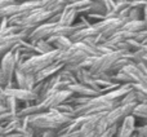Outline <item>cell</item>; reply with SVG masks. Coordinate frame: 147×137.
<instances>
[{"label": "cell", "instance_id": "6da1fadb", "mask_svg": "<svg viewBox=\"0 0 147 137\" xmlns=\"http://www.w3.org/2000/svg\"><path fill=\"white\" fill-rule=\"evenodd\" d=\"M66 5L67 0H47L45 5L25 12L22 14L14 16L12 18H8V22L9 25L18 26L21 31L27 33L30 35V33L35 27L48 22L54 16L59 14Z\"/></svg>", "mask_w": 147, "mask_h": 137}, {"label": "cell", "instance_id": "7a4b0ae2", "mask_svg": "<svg viewBox=\"0 0 147 137\" xmlns=\"http://www.w3.org/2000/svg\"><path fill=\"white\" fill-rule=\"evenodd\" d=\"M26 124L30 128H32L36 133H43L47 131H56L59 132L63 130L67 124L71 123V118L63 115L57 109H52L48 111H44L41 114L32 115V117L23 118Z\"/></svg>", "mask_w": 147, "mask_h": 137}, {"label": "cell", "instance_id": "3957f363", "mask_svg": "<svg viewBox=\"0 0 147 137\" xmlns=\"http://www.w3.org/2000/svg\"><path fill=\"white\" fill-rule=\"evenodd\" d=\"M89 57H99L97 45L89 44L86 41H79V43H72V45L66 51L59 52L57 62H61L65 66L78 65Z\"/></svg>", "mask_w": 147, "mask_h": 137}, {"label": "cell", "instance_id": "277c9868", "mask_svg": "<svg viewBox=\"0 0 147 137\" xmlns=\"http://www.w3.org/2000/svg\"><path fill=\"white\" fill-rule=\"evenodd\" d=\"M119 106V102L109 101L105 96L99 94L97 97H92L86 104L81 105L79 107H75V115L76 117H83V115H97V114H105L115 107Z\"/></svg>", "mask_w": 147, "mask_h": 137}, {"label": "cell", "instance_id": "5b68a950", "mask_svg": "<svg viewBox=\"0 0 147 137\" xmlns=\"http://www.w3.org/2000/svg\"><path fill=\"white\" fill-rule=\"evenodd\" d=\"M58 54H59V51H53L47 54H35V56L30 57L28 60H26L20 67L22 68L25 73L31 74V75H36V74L40 73L41 70L48 67L49 65L56 62Z\"/></svg>", "mask_w": 147, "mask_h": 137}, {"label": "cell", "instance_id": "8992f818", "mask_svg": "<svg viewBox=\"0 0 147 137\" xmlns=\"http://www.w3.org/2000/svg\"><path fill=\"white\" fill-rule=\"evenodd\" d=\"M1 92L4 96H10L16 98L20 104H23V106H28V105L38 104V94L34 91H28V89H20L17 87L14 88H1Z\"/></svg>", "mask_w": 147, "mask_h": 137}, {"label": "cell", "instance_id": "52a82bcc", "mask_svg": "<svg viewBox=\"0 0 147 137\" xmlns=\"http://www.w3.org/2000/svg\"><path fill=\"white\" fill-rule=\"evenodd\" d=\"M17 62L14 60L13 52L7 53L1 60H0V70L7 80V88H14V74L17 70Z\"/></svg>", "mask_w": 147, "mask_h": 137}, {"label": "cell", "instance_id": "ba28073f", "mask_svg": "<svg viewBox=\"0 0 147 137\" xmlns=\"http://www.w3.org/2000/svg\"><path fill=\"white\" fill-rule=\"evenodd\" d=\"M56 28H57V23L53 22H45L43 25H39L38 27H35L30 33L27 40L32 44L40 40H48V39L53 38L56 35Z\"/></svg>", "mask_w": 147, "mask_h": 137}, {"label": "cell", "instance_id": "9c48e42d", "mask_svg": "<svg viewBox=\"0 0 147 137\" xmlns=\"http://www.w3.org/2000/svg\"><path fill=\"white\" fill-rule=\"evenodd\" d=\"M78 18L79 14L74 8H71L69 5V1H67V5L63 8L59 14L54 16L51 21L48 22H53V23H59L61 26H74L76 22H78Z\"/></svg>", "mask_w": 147, "mask_h": 137}, {"label": "cell", "instance_id": "30bf717a", "mask_svg": "<svg viewBox=\"0 0 147 137\" xmlns=\"http://www.w3.org/2000/svg\"><path fill=\"white\" fill-rule=\"evenodd\" d=\"M14 84H16V87L20 89L34 91V87L36 85L35 75L25 73L22 68L18 66L17 70H16V74H14Z\"/></svg>", "mask_w": 147, "mask_h": 137}, {"label": "cell", "instance_id": "8fae6325", "mask_svg": "<svg viewBox=\"0 0 147 137\" xmlns=\"http://www.w3.org/2000/svg\"><path fill=\"white\" fill-rule=\"evenodd\" d=\"M136 130H137V119L133 115H129L117 125L116 137H134Z\"/></svg>", "mask_w": 147, "mask_h": 137}, {"label": "cell", "instance_id": "7c38bea8", "mask_svg": "<svg viewBox=\"0 0 147 137\" xmlns=\"http://www.w3.org/2000/svg\"><path fill=\"white\" fill-rule=\"evenodd\" d=\"M65 68V65L61 64V62H53L52 65H49L48 67H45L44 70H41L40 73H38L35 75V80L36 83H41V81H45L48 79L56 76L59 71H62Z\"/></svg>", "mask_w": 147, "mask_h": 137}, {"label": "cell", "instance_id": "4fadbf2b", "mask_svg": "<svg viewBox=\"0 0 147 137\" xmlns=\"http://www.w3.org/2000/svg\"><path fill=\"white\" fill-rule=\"evenodd\" d=\"M67 91H70L74 96L76 97H97L99 96V93H97L96 91H93V89L88 88L86 85H83V84L80 83H75V84H71V85L67 88Z\"/></svg>", "mask_w": 147, "mask_h": 137}, {"label": "cell", "instance_id": "5bb4252c", "mask_svg": "<svg viewBox=\"0 0 147 137\" xmlns=\"http://www.w3.org/2000/svg\"><path fill=\"white\" fill-rule=\"evenodd\" d=\"M47 41L53 47V49L59 51V52L66 51V49H69L72 45L71 39L67 38V36H53V38L48 39Z\"/></svg>", "mask_w": 147, "mask_h": 137}, {"label": "cell", "instance_id": "9a60e30c", "mask_svg": "<svg viewBox=\"0 0 147 137\" xmlns=\"http://www.w3.org/2000/svg\"><path fill=\"white\" fill-rule=\"evenodd\" d=\"M123 30H127L132 34H140L146 30V23L143 20L141 21H133V22H128L123 26Z\"/></svg>", "mask_w": 147, "mask_h": 137}, {"label": "cell", "instance_id": "2e32d148", "mask_svg": "<svg viewBox=\"0 0 147 137\" xmlns=\"http://www.w3.org/2000/svg\"><path fill=\"white\" fill-rule=\"evenodd\" d=\"M34 45H35L36 54H47V53H51V52L56 51V49H53V47H52L47 40L36 41V43H34Z\"/></svg>", "mask_w": 147, "mask_h": 137}, {"label": "cell", "instance_id": "e0dca14e", "mask_svg": "<svg viewBox=\"0 0 147 137\" xmlns=\"http://www.w3.org/2000/svg\"><path fill=\"white\" fill-rule=\"evenodd\" d=\"M117 133V125H114V127H110L107 131H105L99 137H116Z\"/></svg>", "mask_w": 147, "mask_h": 137}, {"label": "cell", "instance_id": "ac0fdd59", "mask_svg": "<svg viewBox=\"0 0 147 137\" xmlns=\"http://www.w3.org/2000/svg\"><path fill=\"white\" fill-rule=\"evenodd\" d=\"M40 137H58V132L56 131H47L40 135Z\"/></svg>", "mask_w": 147, "mask_h": 137}, {"label": "cell", "instance_id": "d6986e66", "mask_svg": "<svg viewBox=\"0 0 147 137\" xmlns=\"http://www.w3.org/2000/svg\"><path fill=\"white\" fill-rule=\"evenodd\" d=\"M7 87V80H5L4 75H3L1 70H0V88H5Z\"/></svg>", "mask_w": 147, "mask_h": 137}, {"label": "cell", "instance_id": "ffe728a7", "mask_svg": "<svg viewBox=\"0 0 147 137\" xmlns=\"http://www.w3.org/2000/svg\"><path fill=\"white\" fill-rule=\"evenodd\" d=\"M12 1H13V0H0V9H3L4 7L12 4Z\"/></svg>", "mask_w": 147, "mask_h": 137}, {"label": "cell", "instance_id": "44dd1931", "mask_svg": "<svg viewBox=\"0 0 147 137\" xmlns=\"http://www.w3.org/2000/svg\"><path fill=\"white\" fill-rule=\"evenodd\" d=\"M7 111H8V110H7V109H5L4 104H3V102H1V101H0V114H3V113H7ZM8 113H9V111H8Z\"/></svg>", "mask_w": 147, "mask_h": 137}]
</instances>
